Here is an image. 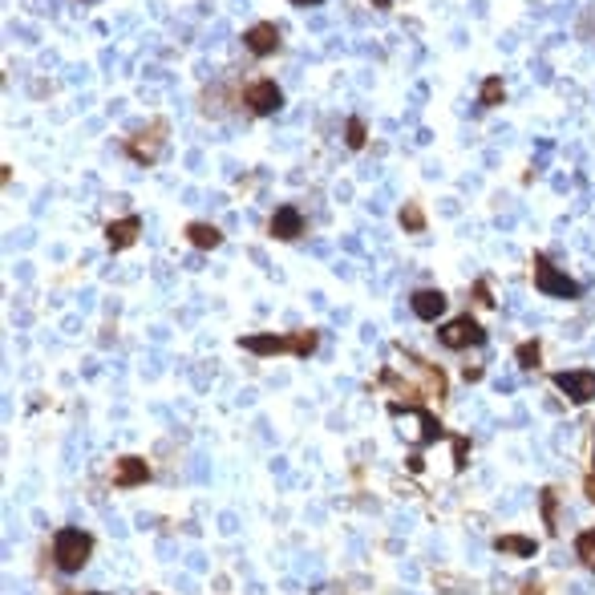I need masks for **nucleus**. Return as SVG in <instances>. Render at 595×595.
Masks as SVG:
<instances>
[{
  "label": "nucleus",
  "instance_id": "1",
  "mask_svg": "<svg viewBox=\"0 0 595 595\" xmlns=\"http://www.w3.org/2000/svg\"><path fill=\"white\" fill-rule=\"evenodd\" d=\"M90 551H94V538L85 531H77V527H65L53 538V559H57L61 571H81L90 563Z\"/></svg>",
  "mask_w": 595,
  "mask_h": 595
},
{
  "label": "nucleus",
  "instance_id": "2",
  "mask_svg": "<svg viewBox=\"0 0 595 595\" xmlns=\"http://www.w3.org/2000/svg\"><path fill=\"white\" fill-rule=\"evenodd\" d=\"M239 348L259 352V356H268V352H296V356H308V352L316 348V332H296V336L255 332V336H243V341H239Z\"/></svg>",
  "mask_w": 595,
  "mask_h": 595
},
{
  "label": "nucleus",
  "instance_id": "3",
  "mask_svg": "<svg viewBox=\"0 0 595 595\" xmlns=\"http://www.w3.org/2000/svg\"><path fill=\"white\" fill-rule=\"evenodd\" d=\"M534 288L543 296H559V300H575L583 292V283H575L571 276H563L559 268H551L547 255H534Z\"/></svg>",
  "mask_w": 595,
  "mask_h": 595
},
{
  "label": "nucleus",
  "instance_id": "4",
  "mask_svg": "<svg viewBox=\"0 0 595 595\" xmlns=\"http://www.w3.org/2000/svg\"><path fill=\"white\" fill-rule=\"evenodd\" d=\"M162 142H166V122L158 118V122H150V130L146 134H134L130 142H125V154L134 158V162H158V154H162Z\"/></svg>",
  "mask_w": 595,
  "mask_h": 595
},
{
  "label": "nucleus",
  "instance_id": "5",
  "mask_svg": "<svg viewBox=\"0 0 595 595\" xmlns=\"http://www.w3.org/2000/svg\"><path fill=\"white\" fill-rule=\"evenodd\" d=\"M243 101H248V110L251 114H259V118H268V114H276L283 105V94H280V85L276 81H251L248 90H243Z\"/></svg>",
  "mask_w": 595,
  "mask_h": 595
},
{
  "label": "nucleus",
  "instance_id": "6",
  "mask_svg": "<svg viewBox=\"0 0 595 595\" xmlns=\"http://www.w3.org/2000/svg\"><path fill=\"white\" fill-rule=\"evenodd\" d=\"M438 336H441V345H445V348H466V345H482V341H486V332L478 328V320H470V316L450 320Z\"/></svg>",
  "mask_w": 595,
  "mask_h": 595
},
{
  "label": "nucleus",
  "instance_id": "7",
  "mask_svg": "<svg viewBox=\"0 0 595 595\" xmlns=\"http://www.w3.org/2000/svg\"><path fill=\"white\" fill-rule=\"evenodd\" d=\"M243 45H248L251 57H272V53L280 49V29H276L272 21H259V25H251V29L243 32Z\"/></svg>",
  "mask_w": 595,
  "mask_h": 595
},
{
  "label": "nucleus",
  "instance_id": "8",
  "mask_svg": "<svg viewBox=\"0 0 595 595\" xmlns=\"http://www.w3.org/2000/svg\"><path fill=\"white\" fill-rule=\"evenodd\" d=\"M555 385L563 389L571 401H579V405H587L595 397V373L592 369H579V373H555Z\"/></svg>",
  "mask_w": 595,
  "mask_h": 595
},
{
  "label": "nucleus",
  "instance_id": "9",
  "mask_svg": "<svg viewBox=\"0 0 595 595\" xmlns=\"http://www.w3.org/2000/svg\"><path fill=\"white\" fill-rule=\"evenodd\" d=\"M272 235L283 239V243H292V239H300V235H304V215H300V207H296V203L276 207V215H272Z\"/></svg>",
  "mask_w": 595,
  "mask_h": 595
},
{
  "label": "nucleus",
  "instance_id": "10",
  "mask_svg": "<svg viewBox=\"0 0 595 595\" xmlns=\"http://www.w3.org/2000/svg\"><path fill=\"white\" fill-rule=\"evenodd\" d=\"M409 308H413L417 320H438V316L445 312V296H441L438 288H421V292L409 296Z\"/></svg>",
  "mask_w": 595,
  "mask_h": 595
},
{
  "label": "nucleus",
  "instance_id": "11",
  "mask_svg": "<svg viewBox=\"0 0 595 595\" xmlns=\"http://www.w3.org/2000/svg\"><path fill=\"white\" fill-rule=\"evenodd\" d=\"M138 231H142V219L138 215H125V219H114L110 227H105V243L114 251H125L134 239H138Z\"/></svg>",
  "mask_w": 595,
  "mask_h": 595
},
{
  "label": "nucleus",
  "instance_id": "12",
  "mask_svg": "<svg viewBox=\"0 0 595 595\" xmlns=\"http://www.w3.org/2000/svg\"><path fill=\"white\" fill-rule=\"evenodd\" d=\"M150 478V466L142 462V458H122L118 466H114V486H138V482H146Z\"/></svg>",
  "mask_w": 595,
  "mask_h": 595
},
{
  "label": "nucleus",
  "instance_id": "13",
  "mask_svg": "<svg viewBox=\"0 0 595 595\" xmlns=\"http://www.w3.org/2000/svg\"><path fill=\"white\" fill-rule=\"evenodd\" d=\"M187 239L199 251H211V248H219V243H223V231H219V227H211V223H190Z\"/></svg>",
  "mask_w": 595,
  "mask_h": 595
},
{
  "label": "nucleus",
  "instance_id": "14",
  "mask_svg": "<svg viewBox=\"0 0 595 595\" xmlns=\"http://www.w3.org/2000/svg\"><path fill=\"white\" fill-rule=\"evenodd\" d=\"M502 97H506L502 77H486L482 90H478V105H482V110H494V105H502Z\"/></svg>",
  "mask_w": 595,
  "mask_h": 595
},
{
  "label": "nucleus",
  "instance_id": "15",
  "mask_svg": "<svg viewBox=\"0 0 595 595\" xmlns=\"http://www.w3.org/2000/svg\"><path fill=\"white\" fill-rule=\"evenodd\" d=\"M498 551H506V555H523V559H531L534 551V538H523V534H502L498 538Z\"/></svg>",
  "mask_w": 595,
  "mask_h": 595
},
{
  "label": "nucleus",
  "instance_id": "16",
  "mask_svg": "<svg viewBox=\"0 0 595 595\" xmlns=\"http://www.w3.org/2000/svg\"><path fill=\"white\" fill-rule=\"evenodd\" d=\"M401 227L413 231V235L425 231V211H421V203H405V207H401Z\"/></svg>",
  "mask_w": 595,
  "mask_h": 595
},
{
  "label": "nucleus",
  "instance_id": "17",
  "mask_svg": "<svg viewBox=\"0 0 595 595\" xmlns=\"http://www.w3.org/2000/svg\"><path fill=\"white\" fill-rule=\"evenodd\" d=\"M575 555L583 559V567L595 571V531H583L579 538H575Z\"/></svg>",
  "mask_w": 595,
  "mask_h": 595
},
{
  "label": "nucleus",
  "instance_id": "18",
  "mask_svg": "<svg viewBox=\"0 0 595 595\" xmlns=\"http://www.w3.org/2000/svg\"><path fill=\"white\" fill-rule=\"evenodd\" d=\"M345 142L352 146V150H361L365 146V138H369V130H365V118H348V125H345Z\"/></svg>",
  "mask_w": 595,
  "mask_h": 595
},
{
  "label": "nucleus",
  "instance_id": "19",
  "mask_svg": "<svg viewBox=\"0 0 595 595\" xmlns=\"http://www.w3.org/2000/svg\"><path fill=\"white\" fill-rule=\"evenodd\" d=\"M518 365H523V369H538V345H534V341L518 345Z\"/></svg>",
  "mask_w": 595,
  "mask_h": 595
},
{
  "label": "nucleus",
  "instance_id": "20",
  "mask_svg": "<svg viewBox=\"0 0 595 595\" xmlns=\"http://www.w3.org/2000/svg\"><path fill=\"white\" fill-rule=\"evenodd\" d=\"M543 514H547V527H555V494L543 490Z\"/></svg>",
  "mask_w": 595,
  "mask_h": 595
},
{
  "label": "nucleus",
  "instance_id": "21",
  "mask_svg": "<svg viewBox=\"0 0 595 595\" xmlns=\"http://www.w3.org/2000/svg\"><path fill=\"white\" fill-rule=\"evenodd\" d=\"M514 389V376H498V393H510Z\"/></svg>",
  "mask_w": 595,
  "mask_h": 595
},
{
  "label": "nucleus",
  "instance_id": "22",
  "mask_svg": "<svg viewBox=\"0 0 595 595\" xmlns=\"http://www.w3.org/2000/svg\"><path fill=\"white\" fill-rule=\"evenodd\" d=\"M296 8H312V4H320V0H292Z\"/></svg>",
  "mask_w": 595,
  "mask_h": 595
},
{
  "label": "nucleus",
  "instance_id": "23",
  "mask_svg": "<svg viewBox=\"0 0 595 595\" xmlns=\"http://www.w3.org/2000/svg\"><path fill=\"white\" fill-rule=\"evenodd\" d=\"M587 498L595 502V478H592V482H587Z\"/></svg>",
  "mask_w": 595,
  "mask_h": 595
}]
</instances>
